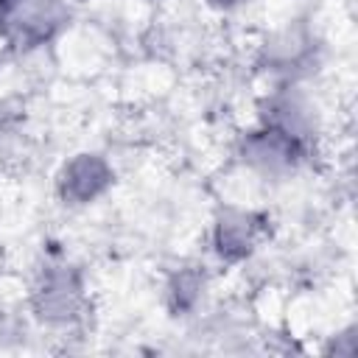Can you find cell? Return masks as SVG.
I'll return each mask as SVG.
<instances>
[{"mask_svg": "<svg viewBox=\"0 0 358 358\" xmlns=\"http://www.w3.org/2000/svg\"><path fill=\"white\" fill-rule=\"evenodd\" d=\"M241 3H243V0H204V6H207V8H213V11H218V14L235 11Z\"/></svg>", "mask_w": 358, "mask_h": 358, "instance_id": "cell-9", "label": "cell"}, {"mask_svg": "<svg viewBox=\"0 0 358 358\" xmlns=\"http://www.w3.org/2000/svg\"><path fill=\"white\" fill-rule=\"evenodd\" d=\"M154 3H157V0H154Z\"/></svg>", "mask_w": 358, "mask_h": 358, "instance_id": "cell-11", "label": "cell"}, {"mask_svg": "<svg viewBox=\"0 0 358 358\" xmlns=\"http://www.w3.org/2000/svg\"><path fill=\"white\" fill-rule=\"evenodd\" d=\"M28 308L36 322L53 330H67L90 313V294L84 277L70 263H48L36 271Z\"/></svg>", "mask_w": 358, "mask_h": 358, "instance_id": "cell-1", "label": "cell"}, {"mask_svg": "<svg viewBox=\"0 0 358 358\" xmlns=\"http://www.w3.org/2000/svg\"><path fill=\"white\" fill-rule=\"evenodd\" d=\"M115 187V168L101 151H76L67 157L56 176L53 190L64 207H90Z\"/></svg>", "mask_w": 358, "mask_h": 358, "instance_id": "cell-3", "label": "cell"}, {"mask_svg": "<svg viewBox=\"0 0 358 358\" xmlns=\"http://www.w3.org/2000/svg\"><path fill=\"white\" fill-rule=\"evenodd\" d=\"M238 154L252 173H257L263 179H285L308 159L310 148L285 137L282 131H277L271 126L257 123L255 129H249L241 137Z\"/></svg>", "mask_w": 358, "mask_h": 358, "instance_id": "cell-5", "label": "cell"}, {"mask_svg": "<svg viewBox=\"0 0 358 358\" xmlns=\"http://www.w3.org/2000/svg\"><path fill=\"white\" fill-rule=\"evenodd\" d=\"M207 291V274L199 266H179L162 285V302L171 316H190L201 305Z\"/></svg>", "mask_w": 358, "mask_h": 358, "instance_id": "cell-8", "label": "cell"}, {"mask_svg": "<svg viewBox=\"0 0 358 358\" xmlns=\"http://www.w3.org/2000/svg\"><path fill=\"white\" fill-rule=\"evenodd\" d=\"M313 56V39L299 25H285L271 31L260 45V64L263 70L282 76L285 81L299 73Z\"/></svg>", "mask_w": 358, "mask_h": 358, "instance_id": "cell-7", "label": "cell"}, {"mask_svg": "<svg viewBox=\"0 0 358 358\" xmlns=\"http://www.w3.org/2000/svg\"><path fill=\"white\" fill-rule=\"evenodd\" d=\"M67 22L62 0H11L0 11V42L28 50L50 42Z\"/></svg>", "mask_w": 358, "mask_h": 358, "instance_id": "cell-2", "label": "cell"}, {"mask_svg": "<svg viewBox=\"0 0 358 358\" xmlns=\"http://www.w3.org/2000/svg\"><path fill=\"white\" fill-rule=\"evenodd\" d=\"M257 123L271 126L277 131H282L285 137L313 148L316 137H319V109L316 103L291 81L271 90L263 101H260V112H257Z\"/></svg>", "mask_w": 358, "mask_h": 358, "instance_id": "cell-6", "label": "cell"}, {"mask_svg": "<svg viewBox=\"0 0 358 358\" xmlns=\"http://www.w3.org/2000/svg\"><path fill=\"white\" fill-rule=\"evenodd\" d=\"M6 263H8V257H6V249H3V243H0V274L6 271Z\"/></svg>", "mask_w": 358, "mask_h": 358, "instance_id": "cell-10", "label": "cell"}, {"mask_svg": "<svg viewBox=\"0 0 358 358\" xmlns=\"http://www.w3.org/2000/svg\"><path fill=\"white\" fill-rule=\"evenodd\" d=\"M266 232H268V218L263 213L252 207L227 204L210 221V249L221 263L235 266L249 260L260 249Z\"/></svg>", "mask_w": 358, "mask_h": 358, "instance_id": "cell-4", "label": "cell"}]
</instances>
